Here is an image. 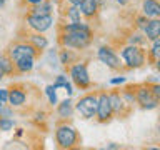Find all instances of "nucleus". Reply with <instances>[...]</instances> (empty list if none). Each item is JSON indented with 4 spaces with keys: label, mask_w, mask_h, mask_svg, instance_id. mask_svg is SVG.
<instances>
[{
    "label": "nucleus",
    "mask_w": 160,
    "mask_h": 150,
    "mask_svg": "<svg viewBox=\"0 0 160 150\" xmlns=\"http://www.w3.org/2000/svg\"><path fill=\"white\" fill-rule=\"evenodd\" d=\"M153 42V47H152V55L155 58L158 57V53H160V42H158V38H155V40H152Z\"/></svg>",
    "instance_id": "25"
},
{
    "label": "nucleus",
    "mask_w": 160,
    "mask_h": 150,
    "mask_svg": "<svg viewBox=\"0 0 160 150\" xmlns=\"http://www.w3.org/2000/svg\"><path fill=\"white\" fill-rule=\"evenodd\" d=\"M98 60L102 63H105L107 67H110V68H118L120 67L118 57L113 53V50L108 48V47H102L98 50Z\"/></svg>",
    "instance_id": "8"
},
{
    "label": "nucleus",
    "mask_w": 160,
    "mask_h": 150,
    "mask_svg": "<svg viewBox=\"0 0 160 150\" xmlns=\"http://www.w3.org/2000/svg\"><path fill=\"white\" fill-rule=\"evenodd\" d=\"M100 120H107L112 115V107H110V100L107 93H102L100 97H97V113Z\"/></svg>",
    "instance_id": "10"
},
{
    "label": "nucleus",
    "mask_w": 160,
    "mask_h": 150,
    "mask_svg": "<svg viewBox=\"0 0 160 150\" xmlns=\"http://www.w3.org/2000/svg\"><path fill=\"white\" fill-rule=\"evenodd\" d=\"M5 3V0H0V7H2V5Z\"/></svg>",
    "instance_id": "36"
},
{
    "label": "nucleus",
    "mask_w": 160,
    "mask_h": 150,
    "mask_svg": "<svg viewBox=\"0 0 160 150\" xmlns=\"http://www.w3.org/2000/svg\"><path fill=\"white\" fill-rule=\"evenodd\" d=\"M58 113L62 115V117H70V115H72V103H70V100H65V102L60 103Z\"/></svg>",
    "instance_id": "19"
},
{
    "label": "nucleus",
    "mask_w": 160,
    "mask_h": 150,
    "mask_svg": "<svg viewBox=\"0 0 160 150\" xmlns=\"http://www.w3.org/2000/svg\"><path fill=\"white\" fill-rule=\"evenodd\" d=\"M145 35H147L148 40H155L158 38L160 35V22L157 18H152L150 22H147V25H145Z\"/></svg>",
    "instance_id": "12"
},
{
    "label": "nucleus",
    "mask_w": 160,
    "mask_h": 150,
    "mask_svg": "<svg viewBox=\"0 0 160 150\" xmlns=\"http://www.w3.org/2000/svg\"><path fill=\"white\" fill-rule=\"evenodd\" d=\"M122 57H123L125 62H127L128 67H140V65H143V62H145L143 52L138 47H135L133 43L130 45V47L122 50Z\"/></svg>",
    "instance_id": "2"
},
{
    "label": "nucleus",
    "mask_w": 160,
    "mask_h": 150,
    "mask_svg": "<svg viewBox=\"0 0 160 150\" xmlns=\"http://www.w3.org/2000/svg\"><path fill=\"white\" fill-rule=\"evenodd\" d=\"M152 93L155 95V97H160V85H153V87H152Z\"/></svg>",
    "instance_id": "28"
},
{
    "label": "nucleus",
    "mask_w": 160,
    "mask_h": 150,
    "mask_svg": "<svg viewBox=\"0 0 160 150\" xmlns=\"http://www.w3.org/2000/svg\"><path fill=\"white\" fill-rule=\"evenodd\" d=\"M77 110L80 115L85 118H92L97 113V97L95 95H87V97L80 98L77 103Z\"/></svg>",
    "instance_id": "4"
},
{
    "label": "nucleus",
    "mask_w": 160,
    "mask_h": 150,
    "mask_svg": "<svg viewBox=\"0 0 160 150\" xmlns=\"http://www.w3.org/2000/svg\"><path fill=\"white\" fill-rule=\"evenodd\" d=\"M15 67H17L20 72H28V70L33 68V57H25V58H20L15 62Z\"/></svg>",
    "instance_id": "15"
},
{
    "label": "nucleus",
    "mask_w": 160,
    "mask_h": 150,
    "mask_svg": "<svg viewBox=\"0 0 160 150\" xmlns=\"http://www.w3.org/2000/svg\"><path fill=\"white\" fill-rule=\"evenodd\" d=\"M80 13H83L85 17H92L97 12V0H80L78 3Z\"/></svg>",
    "instance_id": "13"
},
{
    "label": "nucleus",
    "mask_w": 160,
    "mask_h": 150,
    "mask_svg": "<svg viewBox=\"0 0 160 150\" xmlns=\"http://www.w3.org/2000/svg\"><path fill=\"white\" fill-rule=\"evenodd\" d=\"M53 87H63L65 90H67L68 93H72L73 90H72V85L68 83V80H67V77H62V75H60V77L57 78V82L53 83Z\"/></svg>",
    "instance_id": "21"
},
{
    "label": "nucleus",
    "mask_w": 160,
    "mask_h": 150,
    "mask_svg": "<svg viewBox=\"0 0 160 150\" xmlns=\"http://www.w3.org/2000/svg\"><path fill=\"white\" fill-rule=\"evenodd\" d=\"M10 57H12L13 62H17L20 58H25V57H35V47L27 45V43H18L10 50Z\"/></svg>",
    "instance_id": "9"
},
{
    "label": "nucleus",
    "mask_w": 160,
    "mask_h": 150,
    "mask_svg": "<svg viewBox=\"0 0 160 150\" xmlns=\"http://www.w3.org/2000/svg\"><path fill=\"white\" fill-rule=\"evenodd\" d=\"M70 77H72V80L78 85V87H87V85L90 83L87 67H85L83 63H78V65H75V67H72V70H70Z\"/></svg>",
    "instance_id": "6"
},
{
    "label": "nucleus",
    "mask_w": 160,
    "mask_h": 150,
    "mask_svg": "<svg viewBox=\"0 0 160 150\" xmlns=\"http://www.w3.org/2000/svg\"><path fill=\"white\" fill-rule=\"evenodd\" d=\"M125 82V78L123 77H118V78H112V80H110V83H112V85H117V83H123Z\"/></svg>",
    "instance_id": "29"
},
{
    "label": "nucleus",
    "mask_w": 160,
    "mask_h": 150,
    "mask_svg": "<svg viewBox=\"0 0 160 150\" xmlns=\"http://www.w3.org/2000/svg\"><path fill=\"white\" fill-rule=\"evenodd\" d=\"M115 2H117V3H120V5H125V3L128 2V0H115Z\"/></svg>",
    "instance_id": "34"
},
{
    "label": "nucleus",
    "mask_w": 160,
    "mask_h": 150,
    "mask_svg": "<svg viewBox=\"0 0 160 150\" xmlns=\"http://www.w3.org/2000/svg\"><path fill=\"white\" fill-rule=\"evenodd\" d=\"M2 77H3V72H2V70H0V80H2Z\"/></svg>",
    "instance_id": "35"
},
{
    "label": "nucleus",
    "mask_w": 160,
    "mask_h": 150,
    "mask_svg": "<svg viewBox=\"0 0 160 150\" xmlns=\"http://www.w3.org/2000/svg\"><path fill=\"white\" fill-rule=\"evenodd\" d=\"M50 10H52V5L42 2V3H38V7L33 8V13H35V15H48Z\"/></svg>",
    "instance_id": "20"
},
{
    "label": "nucleus",
    "mask_w": 160,
    "mask_h": 150,
    "mask_svg": "<svg viewBox=\"0 0 160 150\" xmlns=\"http://www.w3.org/2000/svg\"><path fill=\"white\" fill-rule=\"evenodd\" d=\"M8 102L12 105H15V107H18V105H22L25 102V93L22 90H12L8 93Z\"/></svg>",
    "instance_id": "14"
},
{
    "label": "nucleus",
    "mask_w": 160,
    "mask_h": 150,
    "mask_svg": "<svg viewBox=\"0 0 160 150\" xmlns=\"http://www.w3.org/2000/svg\"><path fill=\"white\" fill-rule=\"evenodd\" d=\"M45 93H47L50 103H52V105L57 103V93H55V87H53V85H48V87L45 88Z\"/></svg>",
    "instance_id": "23"
},
{
    "label": "nucleus",
    "mask_w": 160,
    "mask_h": 150,
    "mask_svg": "<svg viewBox=\"0 0 160 150\" xmlns=\"http://www.w3.org/2000/svg\"><path fill=\"white\" fill-rule=\"evenodd\" d=\"M68 18L72 20V23H78L80 22V10H78V7L72 5V8L68 10Z\"/></svg>",
    "instance_id": "22"
},
{
    "label": "nucleus",
    "mask_w": 160,
    "mask_h": 150,
    "mask_svg": "<svg viewBox=\"0 0 160 150\" xmlns=\"http://www.w3.org/2000/svg\"><path fill=\"white\" fill-rule=\"evenodd\" d=\"M137 100L143 108H155L158 105V98L152 93L150 88H140L137 92Z\"/></svg>",
    "instance_id": "7"
},
{
    "label": "nucleus",
    "mask_w": 160,
    "mask_h": 150,
    "mask_svg": "<svg viewBox=\"0 0 160 150\" xmlns=\"http://www.w3.org/2000/svg\"><path fill=\"white\" fill-rule=\"evenodd\" d=\"M28 3H32V5H38V3H42L43 0H27Z\"/></svg>",
    "instance_id": "30"
},
{
    "label": "nucleus",
    "mask_w": 160,
    "mask_h": 150,
    "mask_svg": "<svg viewBox=\"0 0 160 150\" xmlns=\"http://www.w3.org/2000/svg\"><path fill=\"white\" fill-rule=\"evenodd\" d=\"M142 8H143V15L147 18L148 17L150 18H157L160 15V5H158L157 0H145Z\"/></svg>",
    "instance_id": "11"
},
{
    "label": "nucleus",
    "mask_w": 160,
    "mask_h": 150,
    "mask_svg": "<svg viewBox=\"0 0 160 150\" xmlns=\"http://www.w3.org/2000/svg\"><path fill=\"white\" fill-rule=\"evenodd\" d=\"M108 100H110V107H112V112H120V108H122V98L118 97L117 93H112L108 95Z\"/></svg>",
    "instance_id": "16"
},
{
    "label": "nucleus",
    "mask_w": 160,
    "mask_h": 150,
    "mask_svg": "<svg viewBox=\"0 0 160 150\" xmlns=\"http://www.w3.org/2000/svg\"><path fill=\"white\" fill-rule=\"evenodd\" d=\"M130 42H132V43H143L145 38L142 37V35H133V37L130 38Z\"/></svg>",
    "instance_id": "27"
},
{
    "label": "nucleus",
    "mask_w": 160,
    "mask_h": 150,
    "mask_svg": "<svg viewBox=\"0 0 160 150\" xmlns=\"http://www.w3.org/2000/svg\"><path fill=\"white\" fill-rule=\"evenodd\" d=\"M8 102V92L7 90H0V103Z\"/></svg>",
    "instance_id": "26"
},
{
    "label": "nucleus",
    "mask_w": 160,
    "mask_h": 150,
    "mask_svg": "<svg viewBox=\"0 0 160 150\" xmlns=\"http://www.w3.org/2000/svg\"><path fill=\"white\" fill-rule=\"evenodd\" d=\"M27 22L33 30H37V32H45V30H48L50 27H52L53 20H52V17H50V13L48 15H35V13H32L27 18Z\"/></svg>",
    "instance_id": "5"
},
{
    "label": "nucleus",
    "mask_w": 160,
    "mask_h": 150,
    "mask_svg": "<svg viewBox=\"0 0 160 150\" xmlns=\"http://www.w3.org/2000/svg\"><path fill=\"white\" fill-rule=\"evenodd\" d=\"M137 22H138V27H145V18H143V17H142V18H138Z\"/></svg>",
    "instance_id": "31"
},
{
    "label": "nucleus",
    "mask_w": 160,
    "mask_h": 150,
    "mask_svg": "<svg viewBox=\"0 0 160 150\" xmlns=\"http://www.w3.org/2000/svg\"><path fill=\"white\" fill-rule=\"evenodd\" d=\"M12 60L7 58L5 55H0V70H2L3 73H10L12 72Z\"/></svg>",
    "instance_id": "18"
},
{
    "label": "nucleus",
    "mask_w": 160,
    "mask_h": 150,
    "mask_svg": "<svg viewBox=\"0 0 160 150\" xmlns=\"http://www.w3.org/2000/svg\"><path fill=\"white\" fill-rule=\"evenodd\" d=\"M30 42L33 43L35 48H45V47L48 45L47 38H45V37H40V35H32V37H30Z\"/></svg>",
    "instance_id": "17"
},
{
    "label": "nucleus",
    "mask_w": 160,
    "mask_h": 150,
    "mask_svg": "<svg viewBox=\"0 0 160 150\" xmlns=\"http://www.w3.org/2000/svg\"><path fill=\"white\" fill-rule=\"evenodd\" d=\"M65 47L85 48L90 43V28L85 23H70L65 27V35L62 38Z\"/></svg>",
    "instance_id": "1"
},
{
    "label": "nucleus",
    "mask_w": 160,
    "mask_h": 150,
    "mask_svg": "<svg viewBox=\"0 0 160 150\" xmlns=\"http://www.w3.org/2000/svg\"><path fill=\"white\" fill-rule=\"evenodd\" d=\"M68 60V53H62V63H65Z\"/></svg>",
    "instance_id": "32"
},
{
    "label": "nucleus",
    "mask_w": 160,
    "mask_h": 150,
    "mask_svg": "<svg viewBox=\"0 0 160 150\" xmlns=\"http://www.w3.org/2000/svg\"><path fill=\"white\" fill-rule=\"evenodd\" d=\"M2 105H3V103H0V108H2Z\"/></svg>",
    "instance_id": "37"
},
{
    "label": "nucleus",
    "mask_w": 160,
    "mask_h": 150,
    "mask_svg": "<svg viewBox=\"0 0 160 150\" xmlns=\"http://www.w3.org/2000/svg\"><path fill=\"white\" fill-rule=\"evenodd\" d=\"M57 142H58L60 147H63V148L72 147V145L77 142V132H75V128L70 127V125H62V127H58Z\"/></svg>",
    "instance_id": "3"
},
{
    "label": "nucleus",
    "mask_w": 160,
    "mask_h": 150,
    "mask_svg": "<svg viewBox=\"0 0 160 150\" xmlns=\"http://www.w3.org/2000/svg\"><path fill=\"white\" fill-rule=\"evenodd\" d=\"M68 2H70V3H72V5H75V7H78V3H80V0H68Z\"/></svg>",
    "instance_id": "33"
},
{
    "label": "nucleus",
    "mask_w": 160,
    "mask_h": 150,
    "mask_svg": "<svg viewBox=\"0 0 160 150\" xmlns=\"http://www.w3.org/2000/svg\"><path fill=\"white\" fill-rule=\"evenodd\" d=\"M13 128V122L8 118H0V130H3V132H7V130Z\"/></svg>",
    "instance_id": "24"
}]
</instances>
